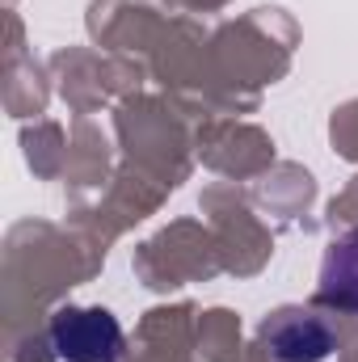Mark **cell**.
Masks as SVG:
<instances>
[{
    "mask_svg": "<svg viewBox=\"0 0 358 362\" xmlns=\"http://www.w3.org/2000/svg\"><path fill=\"white\" fill-rule=\"evenodd\" d=\"M122 325L105 308H59L51 316V350L64 362H118Z\"/></svg>",
    "mask_w": 358,
    "mask_h": 362,
    "instance_id": "6da1fadb",
    "label": "cell"
},
{
    "mask_svg": "<svg viewBox=\"0 0 358 362\" xmlns=\"http://www.w3.org/2000/svg\"><path fill=\"white\" fill-rule=\"evenodd\" d=\"M258 341L274 362H325L337 350V337L325 316L308 308H278L258 329Z\"/></svg>",
    "mask_w": 358,
    "mask_h": 362,
    "instance_id": "7a4b0ae2",
    "label": "cell"
},
{
    "mask_svg": "<svg viewBox=\"0 0 358 362\" xmlns=\"http://www.w3.org/2000/svg\"><path fill=\"white\" fill-rule=\"evenodd\" d=\"M321 299L358 308V232L333 240L325 257V274H321Z\"/></svg>",
    "mask_w": 358,
    "mask_h": 362,
    "instance_id": "3957f363",
    "label": "cell"
}]
</instances>
